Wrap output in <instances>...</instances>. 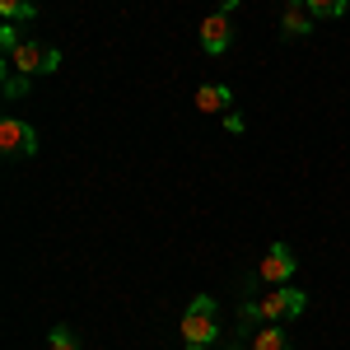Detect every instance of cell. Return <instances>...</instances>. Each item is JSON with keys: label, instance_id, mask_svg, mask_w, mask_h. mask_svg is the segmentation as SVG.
Segmentation results:
<instances>
[{"label": "cell", "instance_id": "3", "mask_svg": "<svg viewBox=\"0 0 350 350\" xmlns=\"http://www.w3.org/2000/svg\"><path fill=\"white\" fill-rule=\"evenodd\" d=\"M5 66L33 80V75H52L56 66H61V52H56V47H42V42H33V38H24L14 52L5 56Z\"/></svg>", "mask_w": 350, "mask_h": 350}, {"label": "cell", "instance_id": "9", "mask_svg": "<svg viewBox=\"0 0 350 350\" xmlns=\"http://www.w3.org/2000/svg\"><path fill=\"white\" fill-rule=\"evenodd\" d=\"M304 33H313V14H308V5H290L285 10V38H304Z\"/></svg>", "mask_w": 350, "mask_h": 350}, {"label": "cell", "instance_id": "8", "mask_svg": "<svg viewBox=\"0 0 350 350\" xmlns=\"http://www.w3.org/2000/svg\"><path fill=\"white\" fill-rule=\"evenodd\" d=\"M252 350H295V346H290V332L280 323H267L252 332Z\"/></svg>", "mask_w": 350, "mask_h": 350}, {"label": "cell", "instance_id": "2", "mask_svg": "<svg viewBox=\"0 0 350 350\" xmlns=\"http://www.w3.org/2000/svg\"><path fill=\"white\" fill-rule=\"evenodd\" d=\"M183 341L187 346H215V299H206V295H196L187 304V313H183Z\"/></svg>", "mask_w": 350, "mask_h": 350}, {"label": "cell", "instance_id": "6", "mask_svg": "<svg viewBox=\"0 0 350 350\" xmlns=\"http://www.w3.org/2000/svg\"><path fill=\"white\" fill-rule=\"evenodd\" d=\"M295 252H290V243H271L267 257L257 262V280L262 285H290V275H295Z\"/></svg>", "mask_w": 350, "mask_h": 350}, {"label": "cell", "instance_id": "10", "mask_svg": "<svg viewBox=\"0 0 350 350\" xmlns=\"http://www.w3.org/2000/svg\"><path fill=\"white\" fill-rule=\"evenodd\" d=\"M0 19H10V24H19V19H38V5L33 0H0Z\"/></svg>", "mask_w": 350, "mask_h": 350}, {"label": "cell", "instance_id": "4", "mask_svg": "<svg viewBox=\"0 0 350 350\" xmlns=\"http://www.w3.org/2000/svg\"><path fill=\"white\" fill-rule=\"evenodd\" d=\"M239 0H219L215 14H206L201 19V52L206 56H219L229 52V42H234V24H229V10H234Z\"/></svg>", "mask_w": 350, "mask_h": 350}, {"label": "cell", "instance_id": "7", "mask_svg": "<svg viewBox=\"0 0 350 350\" xmlns=\"http://www.w3.org/2000/svg\"><path fill=\"white\" fill-rule=\"evenodd\" d=\"M191 103H196V112H206V117H215V112H229V89H224V84H201Z\"/></svg>", "mask_w": 350, "mask_h": 350}, {"label": "cell", "instance_id": "13", "mask_svg": "<svg viewBox=\"0 0 350 350\" xmlns=\"http://www.w3.org/2000/svg\"><path fill=\"white\" fill-rule=\"evenodd\" d=\"M19 94H28V75H19V70L5 66V98H19Z\"/></svg>", "mask_w": 350, "mask_h": 350}, {"label": "cell", "instance_id": "5", "mask_svg": "<svg viewBox=\"0 0 350 350\" xmlns=\"http://www.w3.org/2000/svg\"><path fill=\"white\" fill-rule=\"evenodd\" d=\"M0 154H10V159H19V154H38V131L28 126L24 117H5L0 122Z\"/></svg>", "mask_w": 350, "mask_h": 350}, {"label": "cell", "instance_id": "1", "mask_svg": "<svg viewBox=\"0 0 350 350\" xmlns=\"http://www.w3.org/2000/svg\"><path fill=\"white\" fill-rule=\"evenodd\" d=\"M308 308L304 290H290V285H275L262 299H247L243 304V323H285V318H299Z\"/></svg>", "mask_w": 350, "mask_h": 350}, {"label": "cell", "instance_id": "11", "mask_svg": "<svg viewBox=\"0 0 350 350\" xmlns=\"http://www.w3.org/2000/svg\"><path fill=\"white\" fill-rule=\"evenodd\" d=\"M304 5H308L313 19H336V14H346L350 0H304Z\"/></svg>", "mask_w": 350, "mask_h": 350}, {"label": "cell", "instance_id": "12", "mask_svg": "<svg viewBox=\"0 0 350 350\" xmlns=\"http://www.w3.org/2000/svg\"><path fill=\"white\" fill-rule=\"evenodd\" d=\"M47 350H80V346H75V332H70V327H52Z\"/></svg>", "mask_w": 350, "mask_h": 350}, {"label": "cell", "instance_id": "14", "mask_svg": "<svg viewBox=\"0 0 350 350\" xmlns=\"http://www.w3.org/2000/svg\"><path fill=\"white\" fill-rule=\"evenodd\" d=\"M19 42H24V38H19V28L10 24V19H0V52L10 56V52H14V47H19Z\"/></svg>", "mask_w": 350, "mask_h": 350}, {"label": "cell", "instance_id": "15", "mask_svg": "<svg viewBox=\"0 0 350 350\" xmlns=\"http://www.w3.org/2000/svg\"><path fill=\"white\" fill-rule=\"evenodd\" d=\"M183 350H211V346H183Z\"/></svg>", "mask_w": 350, "mask_h": 350}]
</instances>
